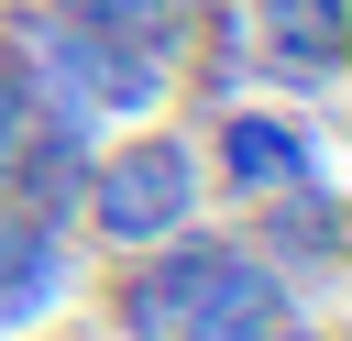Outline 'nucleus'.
Here are the masks:
<instances>
[{"mask_svg": "<svg viewBox=\"0 0 352 341\" xmlns=\"http://www.w3.org/2000/svg\"><path fill=\"white\" fill-rule=\"evenodd\" d=\"M187 220H209V154H198V121H187V110L121 121V132L88 154L77 242H88V253H154V242H176Z\"/></svg>", "mask_w": 352, "mask_h": 341, "instance_id": "nucleus-1", "label": "nucleus"}, {"mask_svg": "<svg viewBox=\"0 0 352 341\" xmlns=\"http://www.w3.org/2000/svg\"><path fill=\"white\" fill-rule=\"evenodd\" d=\"M154 264V286H165V308H176V341H209V330H242V319H275V308H297V286L209 209V220H187L176 242H154L143 253ZM319 319V308H308Z\"/></svg>", "mask_w": 352, "mask_h": 341, "instance_id": "nucleus-2", "label": "nucleus"}, {"mask_svg": "<svg viewBox=\"0 0 352 341\" xmlns=\"http://www.w3.org/2000/svg\"><path fill=\"white\" fill-rule=\"evenodd\" d=\"M198 154H209V209L231 220V209H253V198H275V187H308V176H341L330 165V121L319 110H297V99H231V110H209L198 121Z\"/></svg>", "mask_w": 352, "mask_h": 341, "instance_id": "nucleus-3", "label": "nucleus"}, {"mask_svg": "<svg viewBox=\"0 0 352 341\" xmlns=\"http://www.w3.org/2000/svg\"><path fill=\"white\" fill-rule=\"evenodd\" d=\"M0 55H11V77H22L44 132L110 143V121H99V33H77L55 0H0Z\"/></svg>", "mask_w": 352, "mask_h": 341, "instance_id": "nucleus-4", "label": "nucleus"}, {"mask_svg": "<svg viewBox=\"0 0 352 341\" xmlns=\"http://www.w3.org/2000/svg\"><path fill=\"white\" fill-rule=\"evenodd\" d=\"M242 33H253V88L264 99H297V110H341L352 88V0H242Z\"/></svg>", "mask_w": 352, "mask_h": 341, "instance_id": "nucleus-5", "label": "nucleus"}, {"mask_svg": "<svg viewBox=\"0 0 352 341\" xmlns=\"http://www.w3.org/2000/svg\"><path fill=\"white\" fill-rule=\"evenodd\" d=\"M231 231H242V242L297 286V308H319V319H330V297H341V253H352V198H341V176L275 187V198L231 209Z\"/></svg>", "mask_w": 352, "mask_h": 341, "instance_id": "nucleus-6", "label": "nucleus"}, {"mask_svg": "<svg viewBox=\"0 0 352 341\" xmlns=\"http://www.w3.org/2000/svg\"><path fill=\"white\" fill-rule=\"evenodd\" d=\"M55 11L99 44H176V55H187V22H198L187 0H55Z\"/></svg>", "mask_w": 352, "mask_h": 341, "instance_id": "nucleus-7", "label": "nucleus"}, {"mask_svg": "<svg viewBox=\"0 0 352 341\" xmlns=\"http://www.w3.org/2000/svg\"><path fill=\"white\" fill-rule=\"evenodd\" d=\"M22 132H33V99H22V77H11V55H0V165L22 154Z\"/></svg>", "mask_w": 352, "mask_h": 341, "instance_id": "nucleus-8", "label": "nucleus"}, {"mask_svg": "<svg viewBox=\"0 0 352 341\" xmlns=\"http://www.w3.org/2000/svg\"><path fill=\"white\" fill-rule=\"evenodd\" d=\"M44 341H121V330H110V319H88V308H77V319H66V330H44Z\"/></svg>", "mask_w": 352, "mask_h": 341, "instance_id": "nucleus-9", "label": "nucleus"}, {"mask_svg": "<svg viewBox=\"0 0 352 341\" xmlns=\"http://www.w3.org/2000/svg\"><path fill=\"white\" fill-rule=\"evenodd\" d=\"M187 11H242V0H187Z\"/></svg>", "mask_w": 352, "mask_h": 341, "instance_id": "nucleus-10", "label": "nucleus"}]
</instances>
